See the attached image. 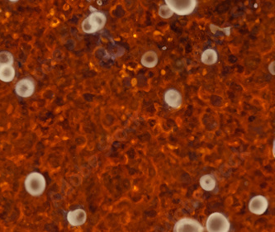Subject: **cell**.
Segmentation results:
<instances>
[{
    "instance_id": "obj_1",
    "label": "cell",
    "mask_w": 275,
    "mask_h": 232,
    "mask_svg": "<svg viewBox=\"0 0 275 232\" xmlns=\"http://www.w3.org/2000/svg\"><path fill=\"white\" fill-rule=\"evenodd\" d=\"M24 188L32 197H41L47 189V179L40 172H31L24 181Z\"/></svg>"
},
{
    "instance_id": "obj_2",
    "label": "cell",
    "mask_w": 275,
    "mask_h": 232,
    "mask_svg": "<svg viewBox=\"0 0 275 232\" xmlns=\"http://www.w3.org/2000/svg\"><path fill=\"white\" fill-rule=\"evenodd\" d=\"M107 24V15L99 10H94L82 22L81 29L86 34H94L104 29Z\"/></svg>"
},
{
    "instance_id": "obj_3",
    "label": "cell",
    "mask_w": 275,
    "mask_h": 232,
    "mask_svg": "<svg viewBox=\"0 0 275 232\" xmlns=\"http://www.w3.org/2000/svg\"><path fill=\"white\" fill-rule=\"evenodd\" d=\"M205 230L208 232H228L231 229L228 217L220 211L210 214L205 223Z\"/></svg>"
},
{
    "instance_id": "obj_4",
    "label": "cell",
    "mask_w": 275,
    "mask_h": 232,
    "mask_svg": "<svg viewBox=\"0 0 275 232\" xmlns=\"http://www.w3.org/2000/svg\"><path fill=\"white\" fill-rule=\"evenodd\" d=\"M165 5L171 10L174 15L188 16L194 13L198 7V0H165Z\"/></svg>"
},
{
    "instance_id": "obj_5",
    "label": "cell",
    "mask_w": 275,
    "mask_h": 232,
    "mask_svg": "<svg viewBox=\"0 0 275 232\" xmlns=\"http://www.w3.org/2000/svg\"><path fill=\"white\" fill-rule=\"evenodd\" d=\"M205 227L195 218L182 217L174 224V232H203Z\"/></svg>"
},
{
    "instance_id": "obj_6",
    "label": "cell",
    "mask_w": 275,
    "mask_h": 232,
    "mask_svg": "<svg viewBox=\"0 0 275 232\" xmlns=\"http://www.w3.org/2000/svg\"><path fill=\"white\" fill-rule=\"evenodd\" d=\"M36 91V83L32 77H24L19 80L15 86V94L23 99L33 96Z\"/></svg>"
},
{
    "instance_id": "obj_7",
    "label": "cell",
    "mask_w": 275,
    "mask_h": 232,
    "mask_svg": "<svg viewBox=\"0 0 275 232\" xmlns=\"http://www.w3.org/2000/svg\"><path fill=\"white\" fill-rule=\"evenodd\" d=\"M268 200L263 195H256L249 200L248 208L252 214L260 216L265 213L268 208Z\"/></svg>"
},
{
    "instance_id": "obj_8",
    "label": "cell",
    "mask_w": 275,
    "mask_h": 232,
    "mask_svg": "<svg viewBox=\"0 0 275 232\" xmlns=\"http://www.w3.org/2000/svg\"><path fill=\"white\" fill-rule=\"evenodd\" d=\"M87 212L82 208H76L68 211L66 215V220L73 227H79L85 225L87 221Z\"/></svg>"
},
{
    "instance_id": "obj_9",
    "label": "cell",
    "mask_w": 275,
    "mask_h": 232,
    "mask_svg": "<svg viewBox=\"0 0 275 232\" xmlns=\"http://www.w3.org/2000/svg\"><path fill=\"white\" fill-rule=\"evenodd\" d=\"M164 101L169 108L179 109L183 104V96L178 89H169L164 94Z\"/></svg>"
},
{
    "instance_id": "obj_10",
    "label": "cell",
    "mask_w": 275,
    "mask_h": 232,
    "mask_svg": "<svg viewBox=\"0 0 275 232\" xmlns=\"http://www.w3.org/2000/svg\"><path fill=\"white\" fill-rule=\"evenodd\" d=\"M158 63H159V57H158L157 53L153 50L147 51L141 56V66H144L145 68H155Z\"/></svg>"
},
{
    "instance_id": "obj_11",
    "label": "cell",
    "mask_w": 275,
    "mask_h": 232,
    "mask_svg": "<svg viewBox=\"0 0 275 232\" xmlns=\"http://www.w3.org/2000/svg\"><path fill=\"white\" fill-rule=\"evenodd\" d=\"M199 185L206 192H212L216 187V179L212 174H204L199 178Z\"/></svg>"
},
{
    "instance_id": "obj_12",
    "label": "cell",
    "mask_w": 275,
    "mask_h": 232,
    "mask_svg": "<svg viewBox=\"0 0 275 232\" xmlns=\"http://www.w3.org/2000/svg\"><path fill=\"white\" fill-rule=\"evenodd\" d=\"M16 77V70L15 66L5 65L0 66V81L4 83L12 82Z\"/></svg>"
},
{
    "instance_id": "obj_13",
    "label": "cell",
    "mask_w": 275,
    "mask_h": 232,
    "mask_svg": "<svg viewBox=\"0 0 275 232\" xmlns=\"http://www.w3.org/2000/svg\"><path fill=\"white\" fill-rule=\"evenodd\" d=\"M201 61L206 66H212L218 61V53L213 48H207L201 55Z\"/></svg>"
},
{
    "instance_id": "obj_14",
    "label": "cell",
    "mask_w": 275,
    "mask_h": 232,
    "mask_svg": "<svg viewBox=\"0 0 275 232\" xmlns=\"http://www.w3.org/2000/svg\"><path fill=\"white\" fill-rule=\"evenodd\" d=\"M15 65V57L11 52L9 51H2L0 52V66Z\"/></svg>"
},
{
    "instance_id": "obj_15",
    "label": "cell",
    "mask_w": 275,
    "mask_h": 232,
    "mask_svg": "<svg viewBox=\"0 0 275 232\" xmlns=\"http://www.w3.org/2000/svg\"><path fill=\"white\" fill-rule=\"evenodd\" d=\"M158 15L163 19H169L174 15V13L166 5H160L158 10Z\"/></svg>"
},
{
    "instance_id": "obj_16",
    "label": "cell",
    "mask_w": 275,
    "mask_h": 232,
    "mask_svg": "<svg viewBox=\"0 0 275 232\" xmlns=\"http://www.w3.org/2000/svg\"><path fill=\"white\" fill-rule=\"evenodd\" d=\"M274 61H273V62H271L270 64H269V66H268V71H269V73H270L271 75H274Z\"/></svg>"
},
{
    "instance_id": "obj_17",
    "label": "cell",
    "mask_w": 275,
    "mask_h": 232,
    "mask_svg": "<svg viewBox=\"0 0 275 232\" xmlns=\"http://www.w3.org/2000/svg\"><path fill=\"white\" fill-rule=\"evenodd\" d=\"M275 141L273 140V151H272V153H273V157L275 156Z\"/></svg>"
},
{
    "instance_id": "obj_18",
    "label": "cell",
    "mask_w": 275,
    "mask_h": 232,
    "mask_svg": "<svg viewBox=\"0 0 275 232\" xmlns=\"http://www.w3.org/2000/svg\"><path fill=\"white\" fill-rule=\"evenodd\" d=\"M8 1H10L11 3H17L19 2V0H8Z\"/></svg>"
}]
</instances>
